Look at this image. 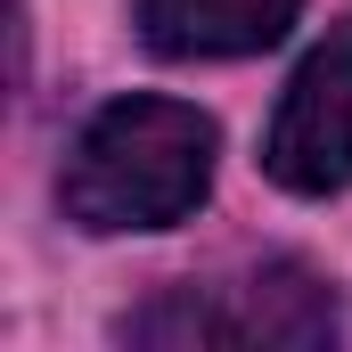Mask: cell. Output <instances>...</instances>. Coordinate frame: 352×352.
<instances>
[{"mask_svg": "<svg viewBox=\"0 0 352 352\" xmlns=\"http://www.w3.org/2000/svg\"><path fill=\"white\" fill-rule=\"evenodd\" d=\"M213 156H221L213 115H197L180 98H115V107L90 115V131L74 140L66 180H58V205L90 238L173 230V221H188L205 205Z\"/></svg>", "mask_w": 352, "mask_h": 352, "instance_id": "cell-1", "label": "cell"}, {"mask_svg": "<svg viewBox=\"0 0 352 352\" xmlns=\"http://www.w3.org/2000/svg\"><path fill=\"white\" fill-rule=\"evenodd\" d=\"M336 303L303 263H263L230 287H173L123 320V344H328Z\"/></svg>", "mask_w": 352, "mask_h": 352, "instance_id": "cell-2", "label": "cell"}, {"mask_svg": "<svg viewBox=\"0 0 352 352\" xmlns=\"http://www.w3.org/2000/svg\"><path fill=\"white\" fill-rule=\"evenodd\" d=\"M263 173L295 197H328L352 180V16L295 66L263 140Z\"/></svg>", "mask_w": 352, "mask_h": 352, "instance_id": "cell-3", "label": "cell"}, {"mask_svg": "<svg viewBox=\"0 0 352 352\" xmlns=\"http://www.w3.org/2000/svg\"><path fill=\"white\" fill-rule=\"evenodd\" d=\"M303 0H140V41L156 58H254L287 41Z\"/></svg>", "mask_w": 352, "mask_h": 352, "instance_id": "cell-4", "label": "cell"}]
</instances>
